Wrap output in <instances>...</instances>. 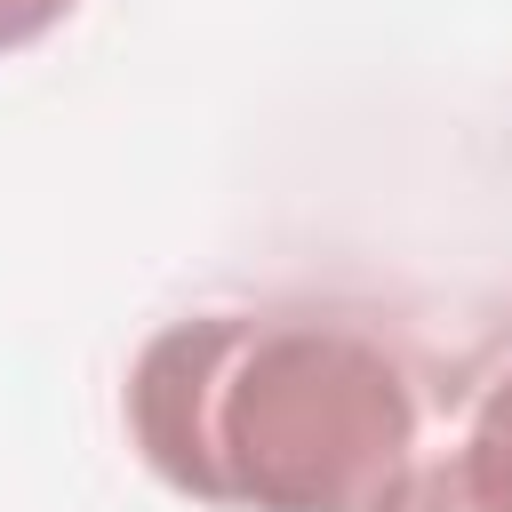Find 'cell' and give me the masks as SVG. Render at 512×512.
Instances as JSON below:
<instances>
[{
  "label": "cell",
  "mask_w": 512,
  "mask_h": 512,
  "mask_svg": "<svg viewBox=\"0 0 512 512\" xmlns=\"http://www.w3.org/2000/svg\"><path fill=\"white\" fill-rule=\"evenodd\" d=\"M448 464H456V488H464L472 512H512V368L480 384Z\"/></svg>",
  "instance_id": "cell-2"
},
{
  "label": "cell",
  "mask_w": 512,
  "mask_h": 512,
  "mask_svg": "<svg viewBox=\"0 0 512 512\" xmlns=\"http://www.w3.org/2000/svg\"><path fill=\"white\" fill-rule=\"evenodd\" d=\"M384 512H472V504H464V488H456V464H448V456H424V464L392 488Z\"/></svg>",
  "instance_id": "cell-3"
},
{
  "label": "cell",
  "mask_w": 512,
  "mask_h": 512,
  "mask_svg": "<svg viewBox=\"0 0 512 512\" xmlns=\"http://www.w3.org/2000/svg\"><path fill=\"white\" fill-rule=\"evenodd\" d=\"M72 8H80V0H0V56H16V48H32V40H48Z\"/></svg>",
  "instance_id": "cell-4"
},
{
  "label": "cell",
  "mask_w": 512,
  "mask_h": 512,
  "mask_svg": "<svg viewBox=\"0 0 512 512\" xmlns=\"http://www.w3.org/2000/svg\"><path fill=\"white\" fill-rule=\"evenodd\" d=\"M120 424L136 464L200 512H384L424 464L408 360L320 304H216L152 328Z\"/></svg>",
  "instance_id": "cell-1"
}]
</instances>
